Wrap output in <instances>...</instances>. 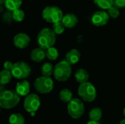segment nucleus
<instances>
[{
    "label": "nucleus",
    "mask_w": 125,
    "mask_h": 124,
    "mask_svg": "<svg viewBox=\"0 0 125 124\" xmlns=\"http://www.w3.org/2000/svg\"><path fill=\"white\" fill-rule=\"evenodd\" d=\"M20 102V95L16 91L5 90L0 94V106L4 109H11L18 105Z\"/></svg>",
    "instance_id": "obj_1"
},
{
    "label": "nucleus",
    "mask_w": 125,
    "mask_h": 124,
    "mask_svg": "<svg viewBox=\"0 0 125 124\" xmlns=\"http://www.w3.org/2000/svg\"><path fill=\"white\" fill-rule=\"evenodd\" d=\"M37 44L40 48L47 50L53 47L56 42V34L49 28L42 29L38 34L37 37Z\"/></svg>",
    "instance_id": "obj_2"
},
{
    "label": "nucleus",
    "mask_w": 125,
    "mask_h": 124,
    "mask_svg": "<svg viewBox=\"0 0 125 124\" xmlns=\"http://www.w3.org/2000/svg\"><path fill=\"white\" fill-rule=\"evenodd\" d=\"M72 73L71 64H70L66 60L59 62L54 67L53 76L58 81L67 80Z\"/></svg>",
    "instance_id": "obj_3"
},
{
    "label": "nucleus",
    "mask_w": 125,
    "mask_h": 124,
    "mask_svg": "<svg viewBox=\"0 0 125 124\" xmlns=\"http://www.w3.org/2000/svg\"><path fill=\"white\" fill-rule=\"evenodd\" d=\"M42 18L48 23H54L62 21L63 18V12L58 7L48 6L42 11Z\"/></svg>",
    "instance_id": "obj_4"
},
{
    "label": "nucleus",
    "mask_w": 125,
    "mask_h": 124,
    "mask_svg": "<svg viewBox=\"0 0 125 124\" xmlns=\"http://www.w3.org/2000/svg\"><path fill=\"white\" fill-rule=\"evenodd\" d=\"M78 92L80 97L87 102H93L97 96V91L94 86L89 82L81 83L78 87Z\"/></svg>",
    "instance_id": "obj_5"
},
{
    "label": "nucleus",
    "mask_w": 125,
    "mask_h": 124,
    "mask_svg": "<svg viewBox=\"0 0 125 124\" xmlns=\"http://www.w3.org/2000/svg\"><path fill=\"white\" fill-rule=\"evenodd\" d=\"M34 86L36 91L42 94L50 93L53 88V80L48 76H44L37 77L34 83Z\"/></svg>",
    "instance_id": "obj_6"
},
{
    "label": "nucleus",
    "mask_w": 125,
    "mask_h": 124,
    "mask_svg": "<svg viewBox=\"0 0 125 124\" xmlns=\"http://www.w3.org/2000/svg\"><path fill=\"white\" fill-rule=\"evenodd\" d=\"M11 72L15 78L23 80L28 77L31 74V67L26 62L18 61L14 64Z\"/></svg>",
    "instance_id": "obj_7"
},
{
    "label": "nucleus",
    "mask_w": 125,
    "mask_h": 124,
    "mask_svg": "<svg viewBox=\"0 0 125 124\" xmlns=\"http://www.w3.org/2000/svg\"><path fill=\"white\" fill-rule=\"evenodd\" d=\"M67 111L71 118H80L84 113V105L80 99H73L68 103Z\"/></svg>",
    "instance_id": "obj_8"
},
{
    "label": "nucleus",
    "mask_w": 125,
    "mask_h": 124,
    "mask_svg": "<svg viewBox=\"0 0 125 124\" xmlns=\"http://www.w3.org/2000/svg\"><path fill=\"white\" fill-rule=\"evenodd\" d=\"M40 106V99L34 94H28L24 99V109L29 113H35Z\"/></svg>",
    "instance_id": "obj_9"
},
{
    "label": "nucleus",
    "mask_w": 125,
    "mask_h": 124,
    "mask_svg": "<svg viewBox=\"0 0 125 124\" xmlns=\"http://www.w3.org/2000/svg\"><path fill=\"white\" fill-rule=\"evenodd\" d=\"M109 15L105 11H97L92 17V22L94 26H103L107 24L109 20Z\"/></svg>",
    "instance_id": "obj_10"
},
{
    "label": "nucleus",
    "mask_w": 125,
    "mask_h": 124,
    "mask_svg": "<svg viewBox=\"0 0 125 124\" xmlns=\"http://www.w3.org/2000/svg\"><path fill=\"white\" fill-rule=\"evenodd\" d=\"M30 42L29 37L25 33H19L14 37L13 43L15 46L20 49L26 48Z\"/></svg>",
    "instance_id": "obj_11"
},
{
    "label": "nucleus",
    "mask_w": 125,
    "mask_h": 124,
    "mask_svg": "<svg viewBox=\"0 0 125 124\" xmlns=\"http://www.w3.org/2000/svg\"><path fill=\"white\" fill-rule=\"evenodd\" d=\"M78 18L73 13H67L63 16L62 22L66 28H73L78 23Z\"/></svg>",
    "instance_id": "obj_12"
},
{
    "label": "nucleus",
    "mask_w": 125,
    "mask_h": 124,
    "mask_svg": "<svg viewBox=\"0 0 125 124\" xmlns=\"http://www.w3.org/2000/svg\"><path fill=\"white\" fill-rule=\"evenodd\" d=\"M31 59L34 62H41L46 57L45 50L41 48H37L34 49L30 54Z\"/></svg>",
    "instance_id": "obj_13"
},
{
    "label": "nucleus",
    "mask_w": 125,
    "mask_h": 124,
    "mask_svg": "<svg viewBox=\"0 0 125 124\" xmlns=\"http://www.w3.org/2000/svg\"><path fill=\"white\" fill-rule=\"evenodd\" d=\"M15 91L20 96H27L30 91V85L29 82L24 80L18 82L16 84Z\"/></svg>",
    "instance_id": "obj_14"
},
{
    "label": "nucleus",
    "mask_w": 125,
    "mask_h": 124,
    "mask_svg": "<svg viewBox=\"0 0 125 124\" xmlns=\"http://www.w3.org/2000/svg\"><path fill=\"white\" fill-rule=\"evenodd\" d=\"M81 58V53L80 52L76 49H72L70 51L67 52L66 54L65 60L71 65L76 64L78 62L79 59Z\"/></svg>",
    "instance_id": "obj_15"
},
{
    "label": "nucleus",
    "mask_w": 125,
    "mask_h": 124,
    "mask_svg": "<svg viewBox=\"0 0 125 124\" xmlns=\"http://www.w3.org/2000/svg\"><path fill=\"white\" fill-rule=\"evenodd\" d=\"M89 75L86 70L83 69H79L75 73V78L76 81L79 83H84L88 82Z\"/></svg>",
    "instance_id": "obj_16"
},
{
    "label": "nucleus",
    "mask_w": 125,
    "mask_h": 124,
    "mask_svg": "<svg viewBox=\"0 0 125 124\" xmlns=\"http://www.w3.org/2000/svg\"><path fill=\"white\" fill-rule=\"evenodd\" d=\"M22 4V0H4V6L10 11H13L18 9Z\"/></svg>",
    "instance_id": "obj_17"
},
{
    "label": "nucleus",
    "mask_w": 125,
    "mask_h": 124,
    "mask_svg": "<svg viewBox=\"0 0 125 124\" xmlns=\"http://www.w3.org/2000/svg\"><path fill=\"white\" fill-rule=\"evenodd\" d=\"M12 77H13V76H12L11 71L7 70V69H3L0 73V77H1L0 83H1V85L4 86V85L9 83L12 79Z\"/></svg>",
    "instance_id": "obj_18"
},
{
    "label": "nucleus",
    "mask_w": 125,
    "mask_h": 124,
    "mask_svg": "<svg viewBox=\"0 0 125 124\" xmlns=\"http://www.w3.org/2000/svg\"><path fill=\"white\" fill-rule=\"evenodd\" d=\"M60 99L64 103H69L73 99V93L67 88L62 89L59 93Z\"/></svg>",
    "instance_id": "obj_19"
},
{
    "label": "nucleus",
    "mask_w": 125,
    "mask_h": 124,
    "mask_svg": "<svg viewBox=\"0 0 125 124\" xmlns=\"http://www.w3.org/2000/svg\"><path fill=\"white\" fill-rule=\"evenodd\" d=\"M102 110L99 107H94L92 108L89 113V116L91 121H98L101 119L102 118Z\"/></svg>",
    "instance_id": "obj_20"
},
{
    "label": "nucleus",
    "mask_w": 125,
    "mask_h": 124,
    "mask_svg": "<svg viewBox=\"0 0 125 124\" xmlns=\"http://www.w3.org/2000/svg\"><path fill=\"white\" fill-rule=\"evenodd\" d=\"M94 2L102 10H108L114 5V0H94Z\"/></svg>",
    "instance_id": "obj_21"
},
{
    "label": "nucleus",
    "mask_w": 125,
    "mask_h": 124,
    "mask_svg": "<svg viewBox=\"0 0 125 124\" xmlns=\"http://www.w3.org/2000/svg\"><path fill=\"white\" fill-rule=\"evenodd\" d=\"M24 118L20 113H13L9 118L10 124H24Z\"/></svg>",
    "instance_id": "obj_22"
},
{
    "label": "nucleus",
    "mask_w": 125,
    "mask_h": 124,
    "mask_svg": "<svg viewBox=\"0 0 125 124\" xmlns=\"http://www.w3.org/2000/svg\"><path fill=\"white\" fill-rule=\"evenodd\" d=\"M54 71V68L51 63H45L41 67V73L44 76L50 77Z\"/></svg>",
    "instance_id": "obj_23"
},
{
    "label": "nucleus",
    "mask_w": 125,
    "mask_h": 124,
    "mask_svg": "<svg viewBox=\"0 0 125 124\" xmlns=\"http://www.w3.org/2000/svg\"><path fill=\"white\" fill-rule=\"evenodd\" d=\"M45 53L46 57L51 61H55L59 57V52L56 48H53V46L45 50Z\"/></svg>",
    "instance_id": "obj_24"
},
{
    "label": "nucleus",
    "mask_w": 125,
    "mask_h": 124,
    "mask_svg": "<svg viewBox=\"0 0 125 124\" xmlns=\"http://www.w3.org/2000/svg\"><path fill=\"white\" fill-rule=\"evenodd\" d=\"M12 12V17H13V20L17 22H21L22 20H23L24 17H25V13L23 12V10H22L21 9L18 8L16 9Z\"/></svg>",
    "instance_id": "obj_25"
},
{
    "label": "nucleus",
    "mask_w": 125,
    "mask_h": 124,
    "mask_svg": "<svg viewBox=\"0 0 125 124\" xmlns=\"http://www.w3.org/2000/svg\"><path fill=\"white\" fill-rule=\"evenodd\" d=\"M65 26L62 21L53 23V31L56 34H62L64 31Z\"/></svg>",
    "instance_id": "obj_26"
},
{
    "label": "nucleus",
    "mask_w": 125,
    "mask_h": 124,
    "mask_svg": "<svg viewBox=\"0 0 125 124\" xmlns=\"http://www.w3.org/2000/svg\"><path fill=\"white\" fill-rule=\"evenodd\" d=\"M108 13L111 18H116L119 15V9L118 7H115L114 5H113L108 10Z\"/></svg>",
    "instance_id": "obj_27"
},
{
    "label": "nucleus",
    "mask_w": 125,
    "mask_h": 124,
    "mask_svg": "<svg viewBox=\"0 0 125 124\" xmlns=\"http://www.w3.org/2000/svg\"><path fill=\"white\" fill-rule=\"evenodd\" d=\"M2 20L6 23H10L12 20H14L13 17H12V12L10 10H7V12H5L2 15Z\"/></svg>",
    "instance_id": "obj_28"
},
{
    "label": "nucleus",
    "mask_w": 125,
    "mask_h": 124,
    "mask_svg": "<svg viewBox=\"0 0 125 124\" xmlns=\"http://www.w3.org/2000/svg\"><path fill=\"white\" fill-rule=\"evenodd\" d=\"M114 5L119 9L125 7V0H114Z\"/></svg>",
    "instance_id": "obj_29"
},
{
    "label": "nucleus",
    "mask_w": 125,
    "mask_h": 124,
    "mask_svg": "<svg viewBox=\"0 0 125 124\" xmlns=\"http://www.w3.org/2000/svg\"><path fill=\"white\" fill-rule=\"evenodd\" d=\"M13 65H14V64H12L10 61H5L4 63V69L11 71L13 67Z\"/></svg>",
    "instance_id": "obj_30"
},
{
    "label": "nucleus",
    "mask_w": 125,
    "mask_h": 124,
    "mask_svg": "<svg viewBox=\"0 0 125 124\" xmlns=\"http://www.w3.org/2000/svg\"><path fill=\"white\" fill-rule=\"evenodd\" d=\"M86 124H100L98 121H89Z\"/></svg>",
    "instance_id": "obj_31"
},
{
    "label": "nucleus",
    "mask_w": 125,
    "mask_h": 124,
    "mask_svg": "<svg viewBox=\"0 0 125 124\" xmlns=\"http://www.w3.org/2000/svg\"><path fill=\"white\" fill-rule=\"evenodd\" d=\"M4 6H2V4H1V6H0V8H1V10H0V12H3V10H4Z\"/></svg>",
    "instance_id": "obj_32"
},
{
    "label": "nucleus",
    "mask_w": 125,
    "mask_h": 124,
    "mask_svg": "<svg viewBox=\"0 0 125 124\" xmlns=\"http://www.w3.org/2000/svg\"><path fill=\"white\" fill-rule=\"evenodd\" d=\"M119 124H125V119L122 120V121H120V123H119Z\"/></svg>",
    "instance_id": "obj_33"
},
{
    "label": "nucleus",
    "mask_w": 125,
    "mask_h": 124,
    "mask_svg": "<svg viewBox=\"0 0 125 124\" xmlns=\"http://www.w3.org/2000/svg\"><path fill=\"white\" fill-rule=\"evenodd\" d=\"M4 0H0V4H4Z\"/></svg>",
    "instance_id": "obj_34"
},
{
    "label": "nucleus",
    "mask_w": 125,
    "mask_h": 124,
    "mask_svg": "<svg viewBox=\"0 0 125 124\" xmlns=\"http://www.w3.org/2000/svg\"><path fill=\"white\" fill-rule=\"evenodd\" d=\"M123 114H124V115H125V110H124V112H123Z\"/></svg>",
    "instance_id": "obj_35"
}]
</instances>
